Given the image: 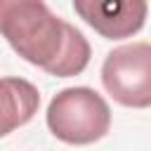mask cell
Here are the masks:
<instances>
[{"label": "cell", "mask_w": 151, "mask_h": 151, "mask_svg": "<svg viewBox=\"0 0 151 151\" xmlns=\"http://www.w3.org/2000/svg\"><path fill=\"white\" fill-rule=\"evenodd\" d=\"M0 35L28 64L68 78L85 71L90 42L42 0H0Z\"/></svg>", "instance_id": "cell-1"}, {"label": "cell", "mask_w": 151, "mask_h": 151, "mask_svg": "<svg viewBox=\"0 0 151 151\" xmlns=\"http://www.w3.org/2000/svg\"><path fill=\"white\" fill-rule=\"evenodd\" d=\"M47 127L66 144H92L109 132L111 109L90 87H66L47 106Z\"/></svg>", "instance_id": "cell-2"}, {"label": "cell", "mask_w": 151, "mask_h": 151, "mask_svg": "<svg viewBox=\"0 0 151 151\" xmlns=\"http://www.w3.org/2000/svg\"><path fill=\"white\" fill-rule=\"evenodd\" d=\"M101 83L118 104L146 109L151 104V45L132 42L109 52L101 66Z\"/></svg>", "instance_id": "cell-3"}, {"label": "cell", "mask_w": 151, "mask_h": 151, "mask_svg": "<svg viewBox=\"0 0 151 151\" xmlns=\"http://www.w3.org/2000/svg\"><path fill=\"white\" fill-rule=\"evenodd\" d=\"M73 9L99 35L118 40L144 26L149 5L144 0H76Z\"/></svg>", "instance_id": "cell-4"}, {"label": "cell", "mask_w": 151, "mask_h": 151, "mask_svg": "<svg viewBox=\"0 0 151 151\" xmlns=\"http://www.w3.org/2000/svg\"><path fill=\"white\" fill-rule=\"evenodd\" d=\"M40 106V92L24 78H0V137L26 125Z\"/></svg>", "instance_id": "cell-5"}]
</instances>
